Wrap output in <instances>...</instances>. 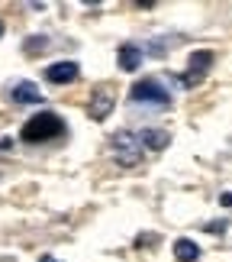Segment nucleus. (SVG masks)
I'll return each mask as SVG.
<instances>
[{
    "label": "nucleus",
    "instance_id": "obj_1",
    "mask_svg": "<svg viewBox=\"0 0 232 262\" xmlns=\"http://www.w3.org/2000/svg\"><path fill=\"white\" fill-rule=\"evenodd\" d=\"M62 133H65L62 117L45 110V114H36L33 120H26V126L19 129V139L23 143H45V139H58Z\"/></svg>",
    "mask_w": 232,
    "mask_h": 262
},
{
    "label": "nucleus",
    "instance_id": "obj_2",
    "mask_svg": "<svg viewBox=\"0 0 232 262\" xmlns=\"http://www.w3.org/2000/svg\"><path fill=\"white\" fill-rule=\"evenodd\" d=\"M110 149H113V159L123 168H136L142 162V143H139V136H133L129 129H119V133L110 136Z\"/></svg>",
    "mask_w": 232,
    "mask_h": 262
},
{
    "label": "nucleus",
    "instance_id": "obj_3",
    "mask_svg": "<svg viewBox=\"0 0 232 262\" xmlns=\"http://www.w3.org/2000/svg\"><path fill=\"white\" fill-rule=\"evenodd\" d=\"M113 107H116V88H113V84H100L94 94H90L87 117L97 120V123H104V120L113 114Z\"/></svg>",
    "mask_w": 232,
    "mask_h": 262
},
{
    "label": "nucleus",
    "instance_id": "obj_4",
    "mask_svg": "<svg viewBox=\"0 0 232 262\" xmlns=\"http://www.w3.org/2000/svg\"><path fill=\"white\" fill-rule=\"evenodd\" d=\"M213 58H216V55L210 52V49H203V52H194V55L187 58V72L181 75V84H184V88H194V84L200 81V78H203V75L210 72Z\"/></svg>",
    "mask_w": 232,
    "mask_h": 262
},
{
    "label": "nucleus",
    "instance_id": "obj_5",
    "mask_svg": "<svg viewBox=\"0 0 232 262\" xmlns=\"http://www.w3.org/2000/svg\"><path fill=\"white\" fill-rule=\"evenodd\" d=\"M133 100L136 104H155V107H168V91L165 88H158V81L155 78H148V81H139V84H133Z\"/></svg>",
    "mask_w": 232,
    "mask_h": 262
},
{
    "label": "nucleus",
    "instance_id": "obj_6",
    "mask_svg": "<svg viewBox=\"0 0 232 262\" xmlns=\"http://www.w3.org/2000/svg\"><path fill=\"white\" fill-rule=\"evenodd\" d=\"M78 62H52L45 68V81H52V84H71L74 78H78Z\"/></svg>",
    "mask_w": 232,
    "mask_h": 262
},
{
    "label": "nucleus",
    "instance_id": "obj_7",
    "mask_svg": "<svg viewBox=\"0 0 232 262\" xmlns=\"http://www.w3.org/2000/svg\"><path fill=\"white\" fill-rule=\"evenodd\" d=\"M139 143H142V149L161 152V149H168L171 133H168V129H142V133H139Z\"/></svg>",
    "mask_w": 232,
    "mask_h": 262
},
{
    "label": "nucleus",
    "instance_id": "obj_8",
    "mask_svg": "<svg viewBox=\"0 0 232 262\" xmlns=\"http://www.w3.org/2000/svg\"><path fill=\"white\" fill-rule=\"evenodd\" d=\"M10 97H13L16 104H42V91H39L33 81H19V84H13Z\"/></svg>",
    "mask_w": 232,
    "mask_h": 262
},
{
    "label": "nucleus",
    "instance_id": "obj_9",
    "mask_svg": "<svg viewBox=\"0 0 232 262\" xmlns=\"http://www.w3.org/2000/svg\"><path fill=\"white\" fill-rule=\"evenodd\" d=\"M116 58H119V68H123V72H136V68L142 65V49L139 46H123Z\"/></svg>",
    "mask_w": 232,
    "mask_h": 262
},
{
    "label": "nucleus",
    "instance_id": "obj_10",
    "mask_svg": "<svg viewBox=\"0 0 232 262\" xmlns=\"http://www.w3.org/2000/svg\"><path fill=\"white\" fill-rule=\"evenodd\" d=\"M200 256V246L194 243V239H174V259H181V262H194Z\"/></svg>",
    "mask_w": 232,
    "mask_h": 262
},
{
    "label": "nucleus",
    "instance_id": "obj_11",
    "mask_svg": "<svg viewBox=\"0 0 232 262\" xmlns=\"http://www.w3.org/2000/svg\"><path fill=\"white\" fill-rule=\"evenodd\" d=\"M219 204H223V207H232V194H223V198H219Z\"/></svg>",
    "mask_w": 232,
    "mask_h": 262
},
{
    "label": "nucleus",
    "instance_id": "obj_12",
    "mask_svg": "<svg viewBox=\"0 0 232 262\" xmlns=\"http://www.w3.org/2000/svg\"><path fill=\"white\" fill-rule=\"evenodd\" d=\"M39 262H58L55 256H42V259H39Z\"/></svg>",
    "mask_w": 232,
    "mask_h": 262
},
{
    "label": "nucleus",
    "instance_id": "obj_13",
    "mask_svg": "<svg viewBox=\"0 0 232 262\" xmlns=\"http://www.w3.org/2000/svg\"><path fill=\"white\" fill-rule=\"evenodd\" d=\"M0 36H4V23H0Z\"/></svg>",
    "mask_w": 232,
    "mask_h": 262
}]
</instances>
